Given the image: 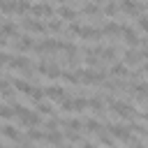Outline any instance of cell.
Returning <instances> with one entry per match:
<instances>
[{
    "label": "cell",
    "mask_w": 148,
    "mask_h": 148,
    "mask_svg": "<svg viewBox=\"0 0 148 148\" xmlns=\"http://www.w3.org/2000/svg\"><path fill=\"white\" fill-rule=\"evenodd\" d=\"M12 86H14V90H18V92H23V95H28L30 92V83L28 81H23V79H16V81H12Z\"/></svg>",
    "instance_id": "17"
},
{
    "label": "cell",
    "mask_w": 148,
    "mask_h": 148,
    "mask_svg": "<svg viewBox=\"0 0 148 148\" xmlns=\"http://www.w3.org/2000/svg\"><path fill=\"white\" fill-rule=\"evenodd\" d=\"M76 74H79V81L81 83H99V81H104V72L99 69H76Z\"/></svg>",
    "instance_id": "3"
},
{
    "label": "cell",
    "mask_w": 148,
    "mask_h": 148,
    "mask_svg": "<svg viewBox=\"0 0 148 148\" xmlns=\"http://www.w3.org/2000/svg\"><path fill=\"white\" fill-rule=\"evenodd\" d=\"M2 134H5L7 139H12V141H16V143L21 141V136H18V132H16V127H12V125H5V127H2Z\"/></svg>",
    "instance_id": "18"
},
{
    "label": "cell",
    "mask_w": 148,
    "mask_h": 148,
    "mask_svg": "<svg viewBox=\"0 0 148 148\" xmlns=\"http://www.w3.org/2000/svg\"><path fill=\"white\" fill-rule=\"evenodd\" d=\"M16 49H18V51H30V49H35L32 37H30V35H23L21 39H16Z\"/></svg>",
    "instance_id": "13"
},
{
    "label": "cell",
    "mask_w": 148,
    "mask_h": 148,
    "mask_svg": "<svg viewBox=\"0 0 148 148\" xmlns=\"http://www.w3.org/2000/svg\"><path fill=\"white\" fill-rule=\"evenodd\" d=\"M30 12L35 14V16H44V18H49V16H53L56 12H53V7L49 5V2H39V5H32L30 7Z\"/></svg>",
    "instance_id": "6"
},
{
    "label": "cell",
    "mask_w": 148,
    "mask_h": 148,
    "mask_svg": "<svg viewBox=\"0 0 148 148\" xmlns=\"http://www.w3.org/2000/svg\"><path fill=\"white\" fill-rule=\"evenodd\" d=\"M46 30H51V32H62V21H58V18H51V16H49Z\"/></svg>",
    "instance_id": "20"
},
{
    "label": "cell",
    "mask_w": 148,
    "mask_h": 148,
    "mask_svg": "<svg viewBox=\"0 0 148 148\" xmlns=\"http://www.w3.org/2000/svg\"><path fill=\"white\" fill-rule=\"evenodd\" d=\"M143 9V5H136L134 0H123V12H127L130 16H139Z\"/></svg>",
    "instance_id": "12"
},
{
    "label": "cell",
    "mask_w": 148,
    "mask_h": 148,
    "mask_svg": "<svg viewBox=\"0 0 148 148\" xmlns=\"http://www.w3.org/2000/svg\"><path fill=\"white\" fill-rule=\"evenodd\" d=\"M60 76H62L67 83H76V81H79V74H76V72H62Z\"/></svg>",
    "instance_id": "32"
},
{
    "label": "cell",
    "mask_w": 148,
    "mask_h": 148,
    "mask_svg": "<svg viewBox=\"0 0 148 148\" xmlns=\"http://www.w3.org/2000/svg\"><path fill=\"white\" fill-rule=\"evenodd\" d=\"M44 95L49 99H53V102H62L65 99V88L62 86H46L44 88Z\"/></svg>",
    "instance_id": "5"
},
{
    "label": "cell",
    "mask_w": 148,
    "mask_h": 148,
    "mask_svg": "<svg viewBox=\"0 0 148 148\" xmlns=\"http://www.w3.org/2000/svg\"><path fill=\"white\" fill-rule=\"evenodd\" d=\"M30 0H16V12H21V14H25V12H30Z\"/></svg>",
    "instance_id": "31"
},
{
    "label": "cell",
    "mask_w": 148,
    "mask_h": 148,
    "mask_svg": "<svg viewBox=\"0 0 148 148\" xmlns=\"http://www.w3.org/2000/svg\"><path fill=\"white\" fill-rule=\"evenodd\" d=\"M116 53H118V49H116V46L102 49V58H104V60H113V58H116Z\"/></svg>",
    "instance_id": "29"
},
{
    "label": "cell",
    "mask_w": 148,
    "mask_h": 148,
    "mask_svg": "<svg viewBox=\"0 0 148 148\" xmlns=\"http://www.w3.org/2000/svg\"><path fill=\"white\" fill-rule=\"evenodd\" d=\"M83 127H86L88 132H102V123H99V120H92V118H90V120H86V123H83Z\"/></svg>",
    "instance_id": "24"
},
{
    "label": "cell",
    "mask_w": 148,
    "mask_h": 148,
    "mask_svg": "<svg viewBox=\"0 0 148 148\" xmlns=\"http://www.w3.org/2000/svg\"><path fill=\"white\" fill-rule=\"evenodd\" d=\"M35 106H37V111H39V113H44V116H51V113H53V109H51V104H44L42 99H39V102L35 104Z\"/></svg>",
    "instance_id": "30"
},
{
    "label": "cell",
    "mask_w": 148,
    "mask_h": 148,
    "mask_svg": "<svg viewBox=\"0 0 148 148\" xmlns=\"http://www.w3.org/2000/svg\"><path fill=\"white\" fill-rule=\"evenodd\" d=\"M28 97H30V102H32V104H37V102L44 97V88H30Z\"/></svg>",
    "instance_id": "22"
},
{
    "label": "cell",
    "mask_w": 148,
    "mask_h": 148,
    "mask_svg": "<svg viewBox=\"0 0 148 148\" xmlns=\"http://www.w3.org/2000/svg\"><path fill=\"white\" fill-rule=\"evenodd\" d=\"M23 28L30 30V32H39V35L46 32V25L42 21H35V18H23Z\"/></svg>",
    "instance_id": "9"
},
{
    "label": "cell",
    "mask_w": 148,
    "mask_h": 148,
    "mask_svg": "<svg viewBox=\"0 0 148 148\" xmlns=\"http://www.w3.org/2000/svg\"><path fill=\"white\" fill-rule=\"evenodd\" d=\"M88 106V99H83V97H76L74 99V111H83Z\"/></svg>",
    "instance_id": "33"
},
{
    "label": "cell",
    "mask_w": 148,
    "mask_h": 148,
    "mask_svg": "<svg viewBox=\"0 0 148 148\" xmlns=\"http://www.w3.org/2000/svg\"><path fill=\"white\" fill-rule=\"evenodd\" d=\"M104 14H106V16H113V14H118V7H116L113 2H109V5L104 7Z\"/></svg>",
    "instance_id": "34"
},
{
    "label": "cell",
    "mask_w": 148,
    "mask_h": 148,
    "mask_svg": "<svg viewBox=\"0 0 148 148\" xmlns=\"http://www.w3.org/2000/svg\"><path fill=\"white\" fill-rule=\"evenodd\" d=\"M111 74H113V76H127L130 69H127L125 62H116V65H111Z\"/></svg>",
    "instance_id": "16"
},
{
    "label": "cell",
    "mask_w": 148,
    "mask_h": 148,
    "mask_svg": "<svg viewBox=\"0 0 148 148\" xmlns=\"http://www.w3.org/2000/svg\"><path fill=\"white\" fill-rule=\"evenodd\" d=\"M0 12L14 14V12H16V0H0Z\"/></svg>",
    "instance_id": "19"
},
{
    "label": "cell",
    "mask_w": 148,
    "mask_h": 148,
    "mask_svg": "<svg viewBox=\"0 0 148 148\" xmlns=\"http://www.w3.org/2000/svg\"><path fill=\"white\" fill-rule=\"evenodd\" d=\"M81 12H83V14H86V16H95V14H99V7H97V5H95V2H86V5H83V9H81Z\"/></svg>",
    "instance_id": "23"
},
{
    "label": "cell",
    "mask_w": 148,
    "mask_h": 148,
    "mask_svg": "<svg viewBox=\"0 0 148 148\" xmlns=\"http://www.w3.org/2000/svg\"><path fill=\"white\" fill-rule=\"evenodd\" d=\"M143 120H148V111H146V113H143Z\"/></svg>",
    "instance_id": "41"
},
{
    "label": "cell",
    "mask_w": 148,
    "mask_h": 148,
    "mask_svg": "<svg viewBox=\"0 0 148 148\" xmlns=\"http://www.w3.org/2000/svg\"><path fill=\"white\" fill-rule=\"evenodd\" d=\"M99 143H113V139L109 134H99Z\"/></svg>",
    "instance_id": "37"
},
{
    "label": "cell",
    "mask_w": 148,
    "mask_h": 148,
    "mask_svg": "<svg viewBox=\"0 0 148 148\" xmlns=\"http://www.w3.org/2000/svg\"><path fill=\"white\" fill-rule=\"evenodd\" d=\"M143 72H148V62H146V65H143Z\"/></svg>",
    "instance_id": "40"
},
{
    "label": "cell",
    "mask_w": 148,
    "mask_h": 148,
    "mask_svg": "<svg viewBox=\"0 0 148 148\" xmlns=\"http://www.w3.org/2000/svg\"><path fill=\"white\" fill-rule=\"evenodd\" d=\"M18 118H21V123H23V125H28V127H37V125L42 123L39 111H28V109H25V111H23Z\"/></svg>",
    "instance_id": "4"
},
{
    "label": "cell",
    "mask_w": 148,
    "mask_h": 148,
    "mask_svg": "<svg viewBox=\"0 0 148 148\" xmlns=\"http://www.w3.org/2000/svg\"><path fill=\"white\" fill-rule=\"evenodd\" d=\"M132 88H134V92H136L139 97H146V95H148V83H146V81H141V83H134Z\"/></svg>",
    "instance_id": "27"
},
{
    "label": "cell",
    "mask_w": 148,
    "mask_h": 148,
    "mask_svg": "<svg viewBox=\"0 0 148 148\" xmlns=\"http://www.w3.org/2000/svg\"><path fill=\"white\" fill-rule=\"evenodd\" d=\"M28 136H30L32 141H35V139H42V134H39L37 130H28Z\"/></svg>",
    "instance_id": "36"
},
{
    "label": "cell",
    "mask_w": 148,
    "mask_h": 148,
    "mask_svg": "<svg viewBox=\"0 0 148 148\" xmlns=\"http://www.w3.org/2000/svg\"><path fill=\"white\" fill-rule=\"evenodd\" d=\"M146 44H148V42H146Z\"/></svg>",
    "instance_id": "42"
},
{
    "label": "cell",
    "mask_w": 148,
    "mask_h": 148,
    "mask_svg": "<svg viewBox=\"0 0 148 148\" xmlns=\"http://www.w3.org/2000/svg\"><path fill=\"white\" fill-rule=\"evenodd\" d=\"M16 113H14V109L12 106H7V104H0V118H5V120H9V118H14Z\"/></svg>",
    "instance_id": "28"
},
{
    "label": "cell",
    "mask_w": 148,
    "mask_h": 148,
    "mask_svg": "<svg viewBox=\"0 0 148 148\" xmlns=\"http://www.w3.org/2000/svg\"><path fill=\"white\" fill-rule=\"evenodd\" d=\"M139 28L148 32V16H139Z\"/></svg>",
    "instance_id": "35"
},
{
    "label": "cell",
    "mask_w": 148,
    "mask_h": 148,
    "mask_svg": "<svg viewBox=\"0 0 148 148\" xmlns=\"http://www.w3.org/2000/svg\"><path fill=\"white\" fill-rule=\"evenodd\" d=\"M79 37H81V39H88V42H90V39L97 42V39L104 37V32H102L99 28H81V30H79Z\"/></svg>",
    "instance_id": "7"
},
{
    "label": "cell",
    "mask_w": 148,
    "mask_h": 148,
    "mask_svg": "<svg viewBox=\"0 0 148 148\" xmlns=\"http://www.w3.org/2000/svg\"><path fill=\"white\" fill-rule=\"evenodd\" d=\"M46 141H49V143H62V136H60V132H58V130H49Z\"/></svg>",
    "instance_id": "26"
},
{
    "label": "cell",
    "mask_w": 148,
    "mask_h": 148,
    "mask_svg": "<svg viewBox=\"0 0 148 148\" xmlns=\"http://www.w3.org/2000/svg\"><path fill=\"white\" fill-rule=\"evenodd\" d=\"M102 32H104V35H120V32H123V23H106V25L102 28Z\"/></svg>",
    "instance_id": "15"
},
{
    "label": "cell",
    "mask_w": 148,
    "mask_h": 148,
    "mask_svg": "<svg viewBox=\"0 0 148 148\" xmlns=\"http://www.w3.org/2000/svg\"><path fill=\"white\" fill-rule=\"evenodd\" d=\"M106 130H109V132H111L113 136L123 139L125 143H139V139L130 134V132H132V127H130V125L125 127V125H116V123H109V125H106Z\"/></svg>",
    "instance_id": "1"
},
{
    "label": "cell",
    "mask_w": 148,
    "mask_h": 148,
    "mask_svg": "<svg viewBox=\"0 0 148 148\" xmlns=\"http://www.w3.org/2000/svg\"><path fill=\"white\" fill-rule=\"evenodd\" d=\"M7 65H9L12 69H28V67H30V60H28L25 56H9Z\"/></svg>",
    "instance_id": "8"
},
{
    "label": "cell",
    "mask_w": 148,
    "mask_h": 148,
    "mask_svg": "<svg viewBox=\"0 0 148 148\" xmlns=\"http://www.w3.org/2000/svg\"><path fill=\"white\" fill-rule=\"evenodd\" d=\"M141 58H143V56H141L139 51H134V49H127V51L123 53V62H125L127 67H130V65H136Z\"/></svg>",
    "instance_id": "11"
},
{
    "label": "cell",
    "mask_w": 148,
    "mask_h": 148,
    "mask_svg": "<svg viewBox=\"0 0 148 148\" xmlns=\"http://www.w3.org/2000/svg\"><path fill=\"white\" fill-rule=\"evenodd\" d=\"M58 16H60V18H65V21H74L79 14H76L72 7H65V5H62V7H58Z\"/></svg>",
    "instance_id": "14"
},
{
    "label": "cell",
    "mask_w": 148,
    "mask_h": 148,
    "mask_svg": "<svg viewBox=\"0 0 148 148\" xmlns=\"http://www.w3.org/2000/svg\"><path fill=\"white\" fill-rule=\"evenodd\" d=\"M7 60H9V53L7 51H0V65H7Z\"/></svg>",
    "instance_id": "38"
},
{
    "label": "cell",
    "mask_w": 148,
    "mask_h": 148,
    "mask_svg": "<svg viewBox=\"0 0 148 148\" xmlns=\"http://www.w3.org/2000/svg\"><path fill=\"white\" fill-rule=\"evenodd\" d=\"M88 106H90L95 113H102V109H104V104H102V99H99V97H92V99H88Z\"/></svg>",
    "instance_id": "25"
},
{
    "label": "cell",
    "mask_w": 148,
    "mask_h": 148,
    "mask_svg": "<svg viewBox=\"0 0 148 148\" xmlns=\"http://www.w3.org/2000/svg\"><path fill=\"white\" fill-rule=\"evenodd\" d=\"M123 39L130 44V46H139L141 44V39H139V35H136V30H132V28H127V25H123Z\"/></svg>",
    "instance_id": "10"
},
{
    "label": "cell",
    "mask_w": 148,
    "mask_h": 148,
    "mask_svg": "<svg viewBox=\"0 0 148 148\" xmlns=\"http://www.w3.org/2000/svg\"><path fill=\"white\" fill-rule=\"evenodd\" d=\"M109 109L111 111H116L120 118H125V120H132L134 118V106L132 104H125V102H118V99H109Z\"/></svg>",
    "instance_id": "2"
},
{
    "label": "cell",
    "mask_w": 148,
    "mask_h": 148,
    "mask_svg": "<svg viewBox=\"0 0 148 148\" xmlns=\"http://www.w3.org/2000/svg\"><path fill=\"white\" fill-rule=\"evenodd\" d=\"M0 30H2V35H7V37H14V35H16V25H14L12 21H5V23L0 25Z\"/></svg>",
    "instance_id": "21"
},
{
    "label": "cell",
    "mask_w": 148,
    "mask_h": 148,
    "mask_svg": "<svg viewBox=\"0 0 148 148\" xmlns=\"http://www.w3.org/2000/svg\"><path fill=\"white\" fill-rule=\"evenodd\" d=\"M79 30H81L79 23H72V25H69V32H74V35H79Z\"/></svg>",
    "instance_id": "39"
}]
</instances>
